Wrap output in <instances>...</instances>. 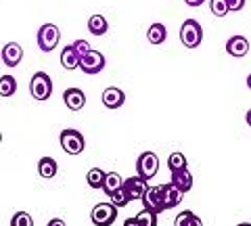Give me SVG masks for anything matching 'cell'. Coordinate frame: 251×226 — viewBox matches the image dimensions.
Instances as JSON below:
<instances>
[{
    "label": "cell",
    "instance_id": "obj_2",
    "mask_svg": "<svg viewBox=\"0 0 251 226\" xmlns=\"http://www.w3.org/2000/svg\"><path fill=\"white\" fill-rule=\"evenodd\" d=\"M29 92L36 100H46L52 95V80L46 72H36L29 80Z\"/></svg>",
    "mask_w": 251,
    "mask_h": 226
},
{
    "label": "cell",
    "instance_id": "obj_23",
    "mask_svg": "<svg viewBox=\"0 0 251 226\" xmlns=\"http://www.w3.org/2000/svg\"><path fill=\"white\" fill-rule=\"evenodd\" d=\"M17 90V80L13 75H2L0 77V95L2 97H13Z\"/></svg>",
    "mask_w": 251,
    "mask_h": 226
},
{
    "label": "cell",
    "instance_id": "obj_15",
    "mask_svg": "<svg viewBox=\"0 0 251 226\" xmlns=\"http://www.w3.org/2000/svg\"><path fill=\"white\" fill-rule=\"evenodd\" d=\"M170 182L176 186V189H180L182 193H188L193 189V174L188 172V168L184 170H176V172L170 174Z\"/></svg>",
    "mask_w": 251,
    "mask_h": 226
},
{
    "label": "cell",
    "instance_id": "obj_24",
    "mask_svg": "<svg viewBox=\"0 0 251 226\" xmlns=\"http://www.w3.org/2000/svg\"><path fill=\"white\" fill-rule=\"evenodd\" d=\"M186 157H184V153H172L170 157H168V168H170V172H176V170H184L186 168Z\"/></svg>",
    "mask_w": 251,
    "mask_h": 226
},
{
    "label": "cell",
    "instance_id": "obj_9",
    "mask_svg": "<svg viewBox=\"0 0 251 226\" xmlns=\"http://www.w3.org/2000/svg\"><path fill=\"white\" fill-rule=\"evenodd\" d=\"M143 207L149 209V212L161 214L166 205H163V195H161V184L159 186H149L145 197H143Z\"/></svg>",
    "mask_w": 251,
    "mask_h": 226
},
{
    "label": "cell",
    "instance_id": "obj_31",
    "mask_svg": "<svg viewBox=\"0 0 251 226\" xmlns=\"http://www.w3.org/2000/svg\"><path fill=\"white\" fill-rule=\"evenodd\" d=\"M46 226H67V224H65V220H61V218H52Z\"/></svg>",
    "mask_w": 251,
    "mask_h": 226
},
{
    "label": "cell",
    "instance_id": "obj_16",
    "mask_svg": "<svg viewBox=\"0 0 251 226\" xmlns=\"http://www.w3.org/2000/svg\"><path fill=\"white\" fill-rule=\"evenodd\" d=\"M124 103H126V95H124L122 88L109 86V88L103 92V105H105L107 109H120Z\"/></svg>",
    "mask_w": 251,
    "mask_h": 226
},
{
    "label": "cell",
    "instance_id": "obj_30",
    "mask_svg": "<svg viewBox=\"0 0 251 226\" xmlns=\"http://www.w3.org/2000/svg\"><path fill=\"white\" fill-rule=\"evenodd\" d=\"M243 6H245V0H228V9H230V13L241 11Z\"/></svg>",
    "mask_w": 251,
    "mask_h": 226
},
{
    "label": "cell",
    "instance_id": "obj_32",
    "mask_svg": "<svg viewBox=\"0 0 251 226\" xmlns=\"http://www.w3.org/2000/svg\"><path fill=\"white\" fill-rule=\"evenodd\" d=\"M184 2H186L188 6H203V2H205V0H184Z\"/></svg>",
    "mask_w": 251,
    "mask_h": 226
},
{
    "label": "cell",
    "instance_id": "obj_5",
    "mask_svg": "<svg viewBox=\"0 0 251 226\" xmlns=\"http://www.w3.org/2000/svg\"><path fill=\"white\" fill-rule=\"evenodd\" d=\"M159 172V157L151 151H145L136 161V174L143 176L145 180H153Z\"/></svg>",
    "mask_w": 251,
    "mask_h": 226
},
{
    "label": "cell",
    "instance_id": "obj_14",
    "mask_svg": "<svg viewBox=\"0 0 251 226\" xmlns=\"http://www.w3.org/2000/svg\"><path fill=\"white\" fill-rule=\"evenodd\" d=\"M82 63V57H80V52H77V49L74 44H69L65 46V49L61 50V65L67 69V72H72V69H77Z\"/></svg>",
    "mask_w": 251,
    "mask_h": 226
},
{
    "label": "cell",
    "instance_id": "obj_25",
    "mask_svg": "<svg viewBox=\"0 0 251 226\" xmlns=\"http://www.w3.org/2000/svg\"><path fill=\"white\" fill-rule=\"evenodd\" d=\"M138 226H157V214L155 212H149V209H140V212L134 216Z\"/></svg>",
    "mask_w": 251,
    "mask_h": 226
},
{
    "label": "cell",
    "instance_id": "obj_8",
    "mask_svg": "<svg viewBox=\"0 0 251 226\" xmlns=\"http://www.w3.org/2000/svg\"><path fill=\"white\" fill-rule=\"evenodd\" d=\"M147 182H149V180H145V178L138 176V174L126 178V180H124V189H126V193H128L130 201H143L145 193H147V189H149Z\"/></svg>",
    "mask_w": 251,
    "mask_h": 226
},
{
    "label": "cell",
    "instance_id": "obj_7",
    "mask_svg": "<svg viewBox=\"0 0 251 226\" xmlns=\"http://www.w3.org/2000/svg\"><path fill=\"white\" fill-rule=\"evenodd\" d=\"M107 65V59H105V54L100 52V50H90L86 57L82 59V63H80V69L84 74H88V75H94V74H99V72H103Z\"/></svg>",
    "mask_w": 251,
    "mask_h": 226
},
{
    "label": "cell",
    "instance_id": "obj_1",
    "mask_svg": "<svg viewBox=\"0 0 251 226\" xmlns=\"http://www.w3.org/2000/svg\"><path fill=\"white\" fill-rule=\"evenodd\" d=\"M203 40V27L199 25L197 19H186L180 27V42L186 49H197Z\"/></svg>",
    "mask_w": 251,
    "mask_h": 226
},
{
    "label": "cell",
    "instance_id": "obj_22",
    "mask_svg": "<svg viewBox=\"0 0 251 226\" xmlns=\"http://www.w3.org/2000/svg\"><path fill=\"white\" fill-rule=\"evenodd\" d=\"M124 186V178L117 174V172H107V178H105V184H103V191L107 195H113L117 189Z\"/></svg>",
    "mask_w": 251,
    "mask_h": 226
},
{
    "label": "cell",
    "instance_id": "obj_33",
    "mask_svg": "<svg viewBox=\"0 0 251 226\" xmlns=\"http://www.w3.org/2000/svg\"><path fill=\"white\" fill-rule=\"evenodd\" d=\"M124 226H138L136 218H126V220H124Z\"/></svg>",
    "mask_w": 251,
    "mask_h": 226
},
{
    "label": "cell",
    "instance_id": "obj_3",
    "mask_svg": "<svg viewBox=\"0 0 251 226\" xmlns=\"http://www.w3.org/2000/svg\"><path fill=\"white\" fill-rule=\"evenodd\" d=\"M36 40H38V46H40L42 52H52L61 40V32L54 23H44V25L38 29Z\"/></svg>",
    "mask_w": 251,
    "mask_h": 226
},
{
    "label": "cell",
    "instance_id": "obj_20",
    "mask_svg": "<svg viewBox=\"0 0 251 226\" xmlns=\"http://www.w3.org/2000/svg\"><path fill=\"white\" fill-rule=\"evenodd\" d=\"M105 178H107V172H103L100 168H90L88 174H86V180H88L90 189H103Z\"/></svg>",
    "mask_w": 251,
    "mask_h": 226
},
{
    "label": "cell",
    "instance_id": "obj_28",
    "mask_svg": "<svg viewBox=\"0 0 251 226\" xmlns=\"http://www.w3.org/2000/svg\"><path fill=\"white\" fill-rule=\"evenodd\" d=\"M11 226H34V218H31L27 212H17L13 216Z\"/></svg>",
    "mask_w": 251,
    "mask_h": 226
},
{
    "label": "cell",
    "instance_id": "obj_36",
    "mask_svg": "<svg viewBox=\"0 0 251 226\" xmlns=\"http://www.w3.org/2000/svg\"><path fill=\"white\" fill-rule=\"evenodd\" d=\"M237 226H251L249 222H241V224H237Z\"/></svg>",
    "mask_w": 251,
    "mask_h": 226
},
{
    "label": "cell",
    "instance_id": "obj_6",
    "mask_svg": "<svg viewBox=\"0 0 251 226\" xmlns=\"http://www.w3.org/2000/svg\"><path fill=\"white\" fill-rule=\"evenodd\" d=\"M117 209L113 203H97L90 212V220L94 226H111L117 218Z\"/></svg>",
    "mask_w": 251,
    "mask_h": 226
},
{
    "label": "cell",
    "instance_id": "obj_35",
    "mask_svg": "<svg viewBox=\"0 0 251 226\" xmlns=\"http://www.w3.org/2000/svg\"><path fill=\"white\" fill-rule=\"evenodd\" d=\"M247 88H249V90H251V74H249V75H247Z\"/></svg>",
    "mask_w": 251,
    "mask_h": 226
},
{
    "label": "cell",
    "instance_id": "obj_21",
    "mask_svg": "<svg viewBox=\"0 0 251 226\" xmlns=\"http://www.w3.org/2000/svg\"><path fill=\"white\" fill-rule=\"evenodd\" d=\"M174 226H203V222H201V218L197 214L191 212V209H184L182 214L176 216Z\"/></svg>",
    "mask_w": 251,
    "mask_h": 226
},
{
    "label": "cell",
    "instance_id": "obj_19",
    "mask_svg": "<svg viewBox=\"0 0 251 226\" xmlns=\"http://www.w3.org/2000/svg\"><path fill=\"white\" fill-rule=\"evenodd\" d=\"M166 38H168V29L163 23H153V25L147 29V40L151 44H163Z\"/></svg>",
    "mask_w": 251,
    "mask_h": 226
},
{
    "label": "cell",
    "instance_id": "obj_4",
    "mask_svg": "<svg viewBox=\"0 0 251 226\" xmlns=\"http://www.w3.org/2000/svg\"><path fill=\"white\" fill-rule=\"evenodd\" d=\"M59 143H61L63 151H65L67 155H80L84 151V147H86L84 134L80 130H72V128H67V130L61 132Z\"/></svg>",
    "mask_w": 251,
    "mask_h": 226
},
{
    "label": "cell",
    "instance_id": "obj_26",
    "mask_svg": "<svg viewBox=\"0 0 251 226\" xmlns=\"http://www.w3.org/2000/svg\"><path fill=\"white\" fill-rule=\"evenodd\" d=\"M209 9H211V13H214L216 17H224V15L230 13L228 0H209Z\"/></svg>",
    "mask_w": 251,
    "mask_h": 226
},
{
    "label": "cell",
    "instance_id": "obj_27",
    "mask_svg": "<svg viewBox=\"0 0 251 226\" xmlns=\"http://www.w3.org/2000/svg\"><path fill=\"white\" fill-rule=\"evenodd\" d=\"M109 197H111V203H113L115 207H120V209L130 203V197H128V193H126L124 186H122V189H117L113 195H109Z\"/></svg>",
    "mask_w": 251,
    "mask_h": 226
},
{
    "label": "cell",
    "instance_id": "obj_17",
    "mask_svg": "<svg viewBox=\"0 0 251 226\" xmlns=\"http://www.w3.org/2000/svg\"><path fill=\"white\" fill-rule=\"evenodd\" d=\"M57 172H59V166H57V161H54L52 157H42L40 161H38V174H40L44 180L54 178Z\"/></svg>",
    "mask_w": 251,
    "mask_h": 226
},
{
    "label": "cell",
    "instance_id": "obj_34",
    "mask_svg": "<svg viewBox=\"0 0 251 226\" xmlns=\"http://www.w3.org/2000/svg\"><path fill=\"white\" fill-rule=\"evenodd\" d=\"M245 122H247V126L251 128V109H249V111L245 113Z\"/></svg>",
    "mask_w": 251,
    "mask_h": 226
},
{
    "label": "cell",
    "instance_id": "obj_10",
    "mask_svg": "<svg viewBox=\"0 0 251 226\" xmlns=\"http://www.w3.org/2000/svg\"><path fill=\"white\" fill-rule=\"evenodd\" d=\"M63 103L67 105V109H72V111H80V109H84V105H86L84 90H80V88H67L65 92H63Z\"/></svg>",
    "mask_w": 251,
    "mask_h": 226
},
{
    "label": "cell",
    "instance_id": "obj_13",
    "mask_svg": "<svg viewBox=\"0 0 251 226\" xmlns=\"http://www.w3.org/2000/svg\"><path fill=\"white\" fill-rule=\"evenodd\" d=\"M161 195H163V205H166V209H172V207H176L182 203V191L176 189L172 182L168 184H161Z\"/></svg>",
    "mask_w": 251,
    "mask_h": 226
},
{
    "label": "cell",
    "instance_id": "obj_29",
    "mask_svg": "<svg viewBox=\"0 0 251 226\" xmlns=\"http://www.w3.org/2000/svg\"><path fill=\"white\" fill-rule=\"evenodd\" d=\"M74 46L77 49V52H80V57H82V59H84L86 54H88V52L92 50V49H90V44L86 42V40H75V42H74Z\"/></svg>",
    "mask_w": 251,
    "mask_h": 226
},
{
    "label": "cell",
    "instance_id": "obj_11",
    "mask_svg": "<svg viewBox=\"0 0 251 226\" xmlns=\"http://www.w3.org/2000/svg\"><path fill=\"white\" fill-rule=\"evenodd\" d=\"M226 52H228L230 57H234V59L245 57V54L249 52L247 38L245 36H232V38H228V42H226Z\"/></svg>",
    "mask_w": 251,
    "mask_h": 226
},
{
    "label": "cell",
    "instance_id": "obj_18",
    "mask_svg": "<svg viewBox=\"0 0 251 226\" xmlns=\"http://www.w3.org/2000/svg\"><path fill=\"white\" fill-rule=\"evenodd\" d=\"M88 32L92 36H105L109 32V23L107 19L103 17V15H92V17L88 19Z\"/></svg>",
    "mask_w": 251,
    "mask_h": 226
},
{
    "label": "cell",
    "instance_id": "obj_12",
    "mask_svg": "<svg viewBox=\"0 0 251 226\" xmlns=\"http://www.w3.org/2000/svg\"><path fill=\"white\" fill-rule=\"evenodd\" d=\"M21 59H23L21 44H17V42L4 44V49H2V61H4L6 67H17L21 63Z\"/></svg>",
    "mask_w": 251,
    "mask_h": 226
}]
</instances>
